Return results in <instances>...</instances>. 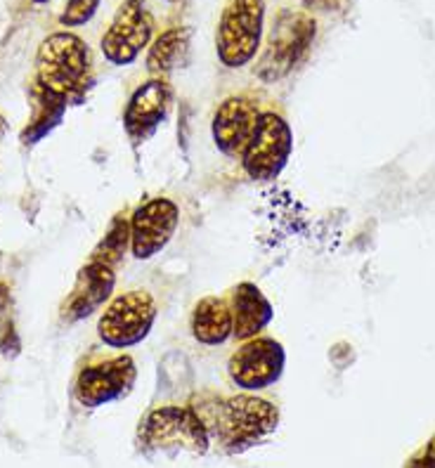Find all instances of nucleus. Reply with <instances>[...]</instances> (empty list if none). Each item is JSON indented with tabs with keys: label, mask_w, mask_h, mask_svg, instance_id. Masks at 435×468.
Masks as SVG:
<instances>
[{
	"label": "nucleus",
	"mask_w": 435,
	"mask_h": 468,
	"mask_svg": "<svg viewBox=\"0 0 435 468\" xmlns=\"http://www.w3.org/2000/svg\"><path fill=\"white\" fill-rule=\"evenodd\" d=\"M317 36V22L305 12L281 10L277 15L263 55L256 64V76L263 83H277L287 79L313 48Z\"/></svg>",
	"instance_id": "4"
},
{
	"label": "nucleus",
	"mask_w": 435,
	"mask_h": 468,
	"mask_svg": "<svg viewBox=\"0 0 435 468\" xmlns=\"http://www.w3.org/2000/svg\"><path fill=\"white\" fill-rule=\"evenodd\" d=\"M405 468H435V435L407 462Z\"/></svg>",
	"instance_id": "21"
},
{
	"label": "nucleus",
	"mask_w": 435,
	"mask_h": 468,
	"mask_svg": "<svg viewBox=\"0 0 435 468\" xmlns=\"http://www.w3.org/2000/svg\"><path fill=\"white\" fill-rule=\"evenodd\" d=\"M192 336L204 346H220L232 336V310L223 298H201L192 313Z\"/></svg>",
	"instance_id": "16"
},
{
	"label": "nucleus",
	"mask_w": 435,
	"mask_h": 468,
	"mask_svg": "<svg viewBox=\"0 0 435 468\" xmlns=\"http://www.w3.org/2000/svg\"><path fill=\"white\" fill-rule=\"evenodd\" d=\"M260 109L253 100L244 95H235L220 102L213 114V143L228 156H241L251 140L256 123L260 119Z\"/></svg>",
	"instance_id": "13"
},
{
	"label": "nucleus",
	"mask_w": 435,
	"mask_h": 468,
	"mask_svg": "<svg viewBox=\"0 0 435 468\" xmlns=\"http://www.w3.org/2000/svg\"><path fill=\"white\" fill-rule=\"evenodd\" d=\"M173 104V90L164 79L144 80L133 92L123 112V128L133 143L140 144L154 135L156 128L166 121Z\"/></svg>",
	"instance_id": "12"
},
{
	"label": "nucleus",
	"mask_w": 435,
	"mask_h": 468,
	"mask_svg": "<svg viewBox=\"0 0 435 468\" xmlns=\"http://www.w3.org/2000/svg\"><path fill=\"white\" fill-rule=\"evenodd\" d=\"M138 367L131 355H119L102 362H92L79 371L74 383V398L79 405L95 410L126 398L135 386Z\"/></svg>",
	"instance_id": "9"
},
{
	"label": "nucleus",
	"mask_w": 435,
	"mask_h": 468,
	"mask_svg": "<svg viewBox=\"0 0 435 468\" xmlns=\"http://www.w3.org/2000/svg\"><path fill=\"white\" fill-rule=\"evenodd\" d=\"M92 80L88 43L71 31L50 34L36 52V83L67 102H80Z\"/></svg>",
	"instance_id": "2"
},
{
	"label": "nucleus",
	"mask_w": 435,
	"mask_h": 468,
	"mask_svg": "<svg viewBox=\"0 0 435 468\" xmlns=\"http://www.w3.org/2000/svg\"><path fill=\"white\" fill-rule=\"evenodd\" d=\"M5 133H7V121L0 116V144H3V137H5Z\"/></svg>",
	"instance_id": "22"
},
{
	"label": "nucleus",
	"mask_w": 435,
	"mask_h": 468,
	"mask_svg": "<svg viewBox=\"0 0 435 468\" xmlns=\"http://www.w3.org/2000/svg\"><path fill=\"white\" fill-rule=\"evenodd\" d=\"M67 100L55 95L52 90L48 88L38 86L34 80V88H31V119L27 123V128L22 131V143L24 144H34L38 140L52 133L55 128L62 123L64 119V112H67Z\"/></svg>",
	"instance_id": "17"
},
{
	"label": "nucleus",
	"mask_w": 435,
	"mask_h": 468,
	"mask_svg": "<svg viewBox=\"0 0 435 468\" xmlns=\"http://www.w3.org/2000/svg\"><path fill=\"white\" fill-rule=\"evenodd\" d=\"M168 3H180V0H168Z\"/></svg>",
	"instance_id": "24"
},
{
	"label": "nucleus",
	"mask_w": 435,
	"mask_h": 468,
	"mask_svg": "<svg viewBox=\"0 0 435 468\" xmlns=\"http://www.w3.org/2000/svg\"><path fill=\"white\" fill-rule=\"evenodd\" d=\"M34 3H38V5H43V3H50V0H34Z\"/></svg>",
	"instance_id": "23"
},
{
	"label": "nucleus",
	"mask_w": 435,
	"mask_h": 468,
	"mask_svg": "<svg viewBox=\"0 0 435 468\" xmlns=\"http://www.w3.org/2000/svg\"><path fill=\"white\" fill-rule=\"evenodd\" d=\"M180 225V208L166 197L140 204L131 216V251L138 261L154 258L168 246Z\"/></svg>",
	"instance_id": "11"
},
{
	"label": "nucleus",
	"mask_w": 435,
	"mask_h": 468,
	"mask_svg": "<svg viewBox=\"0 0 435 468\" xmlns=\"http://www.w3.org/2000/svg\"><path fill=\"white\" fill-rule=\"evenodd\" d=\"M284 365H287V353L281 348V343L275 338L256 336L251 341H244V346L232 353L228 371L229 378L241 390L258 393L280 381Z\"/></svg>",
	"instance_id": "10"
},
{
	"label": "nucleus",
	"mask_w": 435,
	"mask_h": 468,
	"mask_svg": "<svg viewBox=\"0 0 435 468\" xmlns=\"http://www.w3.org/2000/svg\"><path fill=\"white\" fill-rule=\"evenodd\" d=\"M128 246H131V220L123 216H114V220L109 223L107 234L90 253V261L114 268L116 263H121Z\"/></svg>",
	"instance_id": "19"
},
{
	"label": "nucleus",
	"mask_w": 435,
	"mask_h": 468,
	"mask_svg": "<svg viewBox=\"0 0 435 468\" xmlns=\"http://www.w3.org/2000/svg\"><path fill=\"white\" fill-rule=\"evenodd\" d=\"M156 322V303L152 293L135 289L111 298L98 322L100 341L109 348H133L149 336Z\"/></svg>",
	"instance_id": "6"
},
{
	"label": "nucleus",
	"mask_w": 435,
	"mask_h": 468,
	"mask_svg": "<svg viewBox=\"0 0 435 468\" xmlns=\"http://www.w3.org/2000/svg\"><path fill=\"white\" fill-rule=\"evenodd\" d=\"M154 17L149 12L147 0H123L114 19L102 36V55L116 67H128L140 58L144 48L152 46Z\"/></svg>",
	"instance_id": "8"
},
{
	"label": "nucleus",
	"mask_w": 435,
	"mask_h": 468,
	"mask_svg": "<svg viewBox=\"0 0 435 468\" xmlns=\"http://www.w3.org/2000/svg\"><path fill=\"white\" fill-rule=\"evenodd\" d=\"M211 438L218 440L228 454H241L251 450L260 440L272 435L280 426V410L272 402L256 395H235L228 400H216L213 405H192Z\"/></svg>",
	"instance_id": "1"
},
{
	"label": "nucleus",
	"mask_w": 435,
	"mask_h": 468,
	"mask_svg": "<svg viewBox=\"0 0 435 468\" xmlns=\"http://www.w3.org/2000/svg\"><path fill=\"white\" fill-rule=\"evenodd\" d=\"M229 310H232V336L237 341H251L272 322V305L265 293L251 282H241L229 293Z\"/></svg>",
	"instance_id": "15"
},
{
	"label": "nucleus",
	"mask_w": 435,
	"mask_h": 468,
	"mask_svg": "<svg viewBox=\"0 0 435 468\" xmlns=\"http://www.w3.org/2000/svg\"><path fill=\"white\" fill-rule=\"evenodd\" d=\"M116 284L114 268H109L104 263H95L88 261L83 268L79 270L76 277L74 292L64 303V317L69 322H79L83 317H90L95 310H100L104 303L111 298Z\"/></svg>",
	"instance_id": "14"
},
{
	"label": "nucleus",
	"mask_w": 435,
	"mask_h": 468,
	"mask_svg": "<svg viewBox=\"0 0 435 468\" xmlns=\"http://www.w3.org/2000/svg\"><path fill=\"white\" fill-rule=\"evenodd\" d=\"M265 0H225L216 29L218 59L228 69L247 67L260 50Z\"/></svg>",
	"instance_id": "5"
},
{
	"label": "nucleus",
	"mask_w": 435,
	"mask_h": 468,
	"mask_svg": "<svg viewBox=\"0 0 435 468\" xmlns=\"http://www.w3.org/2000/svg\"><path fill=\"white\" fill-rule=\"evenodd\" d=\"M292 149L293 133L287 119L275 112H263L244 154H241V166L247 176L258 183H270L287 168Z\"/></svg>",
	"instance_id": "7"
},
{
	"label": "nucleus",
	"mask_w": 435,
	"mask_h": 468,
	"mask_svg": "<svg viewBox=\"0 0 435 468\" xmlns=\"http://www.w3.org/2000/svg\"><path fill=\"white\" fill-rule=\"evenodd\" d=\"M189 55V29L173 27L152 40L147 52V71L152 79H164L175 67H183Z\"/></svg>",
	"instance_id": "18"
},
{
	"label": "nucleus",
	"mask_w": 435,
	"mask_h": 468,
	"mask_svg": "<svg viewBox=\"0 0 435 468\" xmlns=\"http://www.w3.org/2000/svg\"><path fill=\"white\" fill-rule=\"evenodd\" d=\"M138 447L144 454H207L211 433L195 407H156L140 421Z\"/></svg>",
	"instance_id": "3"
},
{
	"label": "nucleus",
	"mask_w": 435,
	"mask_h": 468,
	"mask_svg": "<svg viewBox=\"0 0 435 468\" xmlns=\"http://www.w3.org/2000/svg\"><path fill=\"white\" fill-rule=\"evenodd\" d=\"M98 7L100 0H67V5L59 15V24L62 27H83L95 17Z\"/></svg>",
	"instance_id": "20"
}]
</instances>
